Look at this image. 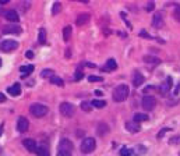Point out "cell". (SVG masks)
<instances>
[{
  "instance_id": "obj_22",
  "label": "cell",
  "mask_w": 180,
  "mask_h": 156,
  "mask_svg": "<svg viewBox=\"0 0 180 156\" xmlns=\"http://www.w3.org/2000/svg\"><path fill=\"white\" fill-rule=\"evenodd\" d=\"M35 153L38 156H49V149L46 146H43V145H39V146H37Z\"/></svg>"
},
{
  "instance_id": "obj_41",
  "label": "cell",
  "mask_w": 180,
  "mask_h": 156,
  "mask_svg": "<svg viewBox=\"0 0 180 156\" xmlns=\"http://www.w3.org/2000/svg\"><path fill=\"white\" fill-rule=\"evenodd\" d=\"M135 148H137V149H138V150H140V152H145V150H147V149H145V148H144V146H143V145H137V146H135Z\"/></svg>"
},
{
  "instance_id": "obj_45",
  "label": "cell",
  "mask_w": 180,
  "mask_h": 156,
  "mask_svg": "<svg viewBox=\"0 0 180 156\" xmlns=\"http://www.w3.org/2000/svg\"><path fill=\"white\" fill-rule=\"evenodd\" d=\"M3 130H4V125L2 124L0 125V136H2V134H3Z\"/></svg>"
},
{
  "instance_id": "obj_11",
  "label": "cell",
  "mask_w": 180,
  "mask_h": 156,
  "mask_svg": "<svg viewBox=\"0 0 180 156\" xmlns=\"http://www.w3.org/2000/svg\"><path fill=\"white\" fill-rule=\"evenodd\" d=\"M163 24H165V21H163V15H162V13H155V15H154V20H152V27L154 28H162L163 27Z\"/></svg>"
},
{
  "instance_id": "obj_24",
  "label": "cell",
  "mask_w": 180,
  "mask_h": 156,
  "mask_svg": "<svg viewBox=\"0 0 180 156\" xmlns=\"http://www.w3.org/2000/svg\"><path fill=\"white\" fill-rule=\"evenodd\" d=\"M38 42L41 45H45L46 43V29L45 28H41L39 29V36H38Z\"/></svg>"
},
{
  "instance_id": "obj_30",
  "label": "cell",
  "mask_w": 180,
  "mask_h": 156,
  "mask_svg": "<svg viewBox=\"0 0 180 156\" xmlns=\"http://www.w3.org/2000/svg\"><path fill=\"white\" fill-rule=\"evenodd\" d=\"M60 11H62V4H60V3H55L53 7H52V13L56 15V14H59Z\"/></svg>"
},
{
  "instance_id": "obj_42",
  "label": "cell",
  "mask_w": 180,
  "mask_h": 156,
  "mask_svg": "<svg viewBox=\"0 0 180 156\" xmlns=\"http://www.w3.org/2000/svg\"><path fill=\"white\" fill-rule=\"evenodd\" d=\"M152 89H154V86H147V88H145V89H144V91H143V92H144V93H145V95H147V92L152 91Z\"/></svg>"
},
{
  "instance_id": "obj_48",
  "label": "cell",
  "mask_w": 180,
  "mask_h": 156,
  "mask_svg": "<svg viewBox=\"0 0 180 156\" xmlns=\"http://www.w3.org/2000/svg\"><path fill=\"white\" fill-rule=\"evenodd\" d=\"M0 66H2V58H0Z\"/></svg>"
},
{
  "instance_id": "obj_44",
  "label": "cell",
  "mask_w": 180,
  "mask_h": 156,
  "mask_svg": "<svg viewBox=\"0 0 180 156\" xmlns=\"http://www.w3.org/2000/svg\"><path fill=\"white\" fill-rule=\"evenodd\" d=\"M95 95H96V96H102V95H103V92H102L101 89H96V91H95Z\"/></svg>"
},
{
  "instance_id": "obj_40",
  "label": "cell",
  "mask_w": 180,
  "mask_h": 156,
  "mask_svg": "<svg viewBox=\"0 0 180 156\" xmlns=\"http://www.w3.org/2000/svg\"><path fill=\"white\" fill-rule=\"evenodd\" d=\"M25 56H27L28 58H32V57H34V53H32V50H28V52L25 53Z\"/></svg>"
},
{
  "instance_id": "obj_15",
  "label": "cell",
  "mask_w": 180,
  "mask_h": 156,
  "mask_svg": "<svg viewBox=\"0 0 180 156\" xmlns=\"http://www.w3.org/2000/svg\"><path fill=\"white\" fill-rule=\"evenodd\" d=\"M91 20V15L88 13H82V14H80L78 17H77V25H85V24H88V21Z\"/></svg>"
},
{
  "instance_id": "obj_26",
  "label": "cell",
  "mask_w": 180,
  "mask_h": 156,
  "mask_svg": "<svg viewBox=\"0 0 180 156\" xmlns=\"http://www.w3.org/2000/svg\"><path fill=\"white\" fill-rule=\"evenodd\" d=\"M91 103H92V106H94V107H96V109H102V107L106 106V102H105V100H99V99L91 100Z\"/></svg>"
},
{
  "instance_id": "obj_14",
  "label": "cell",
  "mask_w": 180,
  "mask_h": 156,
  "mask_svg": "<svg viewBox=\"0 0 180 156\" xmlns=\"http://www.w3.org/2000/svg\"><path fill=\"white\" fill-rule=\"evenodd\" d=\"M143 82H144V75L141 74L140 71H135L134 75H133V85H134L135 88H138Z\"/></svg>"
},
{
  "instance_id": "obj_5",
  "label": "cell",
  "mask_w": 180,
  "mask_h": 156,
  "mask_svg": "<svg viewBox=\"0 0 180 156\" xmlns=\"http://www.w3.org/2000/svg\"><path fill=\"white\" fill-rule=\"evenodd\" d=\"M18 47V42L17 41H13V39H6L0 43V50L2 52H11V50L17 49Z\"/></svg>"
},
{
  "instance_id": "obj_33",
  "label": "cell",
  "mask_w": 180,
  "mask_h": 156,
  "mask_svg": "<svg viewBox=\"0 0 180 156\" xmlns=\"http://www.w3.org/2000/svg\"><path fill=\"white\" fill-rule=\"evenodd\" d=\"M57 156H71V150H67V149H57Z\"/></svg>"
},
{
  "instance_id": "obj_39",
  "label": "cell",
  "mask_w": 180,
  "mask_h": 156,
  "mask_svg": "<svg viewBox=\"0 0 180 156\" xmlns=\"http://www.w3.org/2000/svg\"><path fill=\"white\" fill-rule=\"evenodd\" d=\"M140 36H143V38H147V39H151V35H149L148 32H145V31H141Z\"/></svg>"
},
{
  "instance_id": "obj_12",
  "label": "cell",
  "mask_w": 180,
  "mask_h": 156,
  "mask_svg": "<svg viewBox=\"0 0 180 156\" xmlns=\"http://www.w3.org/2000/svg\"><path fill=\"white\" fill-rule=\"evenodd\" d=\"M109 131H110V128H109V125H108L106 123H99L98 127H96V134H98L99 136L108 135V134H109Z\"/></svg>"
},
{
  "instance_id": "obj_28",
  "label": "cell",
  "mask_w": 180,
  "mask_h": 156,
  "mask_svg": "<svg viewBox=\"0 0 180 156\" xmlns=\"http://www.w3.org/2000/svg\"><path fill=\"white\" fill-rule=\"evenodd\" d=\"M50 82H52V84H55V85H57V86H63V85H64V82H63L62 78L56 77V75L50 78Z\"/></svg>"
},
{
  "instance_id": "obj_21",
  "label": "cell",
  "mask_w": 180,
  "mask_h": 156,
  "mask_svg": "<svg viewBox=\"0 0 180 156\" xmlns=\"http://www.w3.org/2000/svg\"><path fill=\"white\" fill-rule=\"evenodd\" d=\"M117 68V63H116L113 58H109V60L106 61V66L103 67L105 71H112V70H116Z\"/></svg>"
},
{
  "instance_id": "obj_18",
  "label": "cell",
  "mask_w": 180,
  "mask_h": 156,
  "mask_svg": "<svg viewBox=\"0 0 180 156\" xmlns=\"http://www.w3.org/2000/svg\"><path fill=\"white\" fill-rule=\"evenodd\" d=\"M73 142L70 141V139H62L59 144V149H67V150H73Z\"/></svg>"
},
{
  "instance_id": "obj_17",
  "label": "cell",
  "mask_w": 180,
  "mask_h": 156,
  "mask_svg": "<svg viewBox=\"0 0 180 156\" xmlns=\"http://www.w3.org/2000/svg\"><path fill=\"white\" fill-rule=\"evenodd\" d=\"M7 92H9L11 96H18L21 93V85L20 84H14L13 86H9L7 88Z\"/></svg>"
},
{
  "instance_id": "obj_31",
  "label": "cell",
  "mask_w": 180,
  "mask_h": 156,
  "mask_svg": "<svg viewBox=\"0 0 180 156\" xmlns=\"http://www.w3.org/2000/svg\"><path fill=\"white\" fill-rule=\"evenodd\" d=\"M169 144L170 145H180V135H174L169 139Z\"/></svg>"
},
{
  "instance_id": "obj_3",
  "label": "cell",
  "mask_w": 180,
  "mask_h": 156,
  "mask_svg": "<svg viewBox=\"0 0 180 156\" xmlns=\"http://www.w3.org/2000/svg\"><path fill=\"white\" fill-rule=\"evenodd\" d=\"M95 146H96V142L95 139L92 138V136H88V138H85L84 141L81 142V152L82 153H91L95 150Z\"/></svg>"
},
{
  "instance_id": "obj_9",
  "label": "cell",
  "mask_w": 180,
  "mask_h": 156,
  "mask_svg": "<svg viewBox=\"0 0 180 156\" xmlns=\"http://www.w3.org/2000/svg\"><path fill=\"white\" fill-rule=\"evenodd\" d=\"M29 127V121L27 117H20L17 121V130L20 131V132H25L27 130H28Z\"/></svg>"
},
{
  "instance_id": "obj_8",
  "label": "cell",
  "mask_w": 180,
  "mask_h": 156,
  "mask_svg": "<svg viewBox=\"0 0 180 156\" xmlns=\"http://www.w3.org/2000/svg\"><path fill=\"white\" fill-rule=\"evenodd\" d=\"M172 84H173V80H172L170 77H168V78H166V80L159 85V92H160V95H166V93H168V92L170 91V88H172Z\"/></svg>"
},
{
  "instance_id": "obj_1",
  "label": "cell",
  "mask_w": 180,
  "mask_h": 156,
  "mask_svg": "<svg viewBox=\"0 0 180 156\" xmlns=\"http://www.w3.org/2000/svg\"><path fill=\"white\" fill-rule=\"evenodd\" d=\"M129 93H130L129 86H127L126 84H120V85H117L115 89H113L112 98H113V100H115V102L120 103V102H124V100L127 99Z\"/></svg>"
},
{
  "instance_id": "obj_43",
  "label": "cell",
  "mask_w": 180,
  "mask_h": 156,
  "mask_svg": "<svg viewBox=\"0 0 180 156\" xmlns=\"http://www.w3.org/2000/svg\"><path fill=\"white\" fill-rule=\"evenodd\" d=\"M0 102H2V103H3V102H6V95L0 93Z\"/></svg>"
},
{
  "instance_id": "obj_25",
  "label": "cell",
  "mask_w": 180,
  "mask_h": 156,
  "mask_svg": "<svg viewBox=\"0 0 180 156\" xmlns=\"http://www.w3.org/2000/svg\"><path fill=\"white\" fill-rule=\"evenodd\" d=\"M71 27L70 25H67V27H64V29H63V39H64V42H68V39H70L71 36Z\"/></svg>"
},
{
  "instance_id": "obj_20",
  "label": "cell",
  "mask_w": 180,
  "mask_h": 156,
  "mask_svg": "<svg viewBox=\"0 0 180 156\" xmlns=\"http://www.w3.org/2000/svg\"><path fill=\"white\" fill-rule=\"evenodd\" d=\"M144 63L147 64H152V66H156V64L160 63V60L158 57H154V56H144Z\"/></svg>"
},
{
  "instance_id": "obj_29",
  "label": "cell",
  "mask_w": 180,
  "mask_h": 156,
  "mask_svg": "<svg viewBox=\"0 0 180 156\" xmlns=\"http://www.w3.org/2000/svg\"><path fill=\"white\" fill-rule=\"evenodd\" d=\"M41 77H43V78H52V77H55V72L52 71V70H43L42 72H41Z\"/></svg>"
},
{
  "instance_id": "obj_34",
  "label": "cell",
  "mask_w": 180,
  "mask_h": 156,
  "mask_svg": "<svg viewBox=\"0 0 180 156\" xmlns=\"http://www.w3.org/2000/svg\"><path fill=\"white\" fill-rule=\"evenodd\" d=\"M82 77H84V72H82L81 70H80V67H78V68H77V71H76V75H74V78H76V81H80Z\"/></svg>"
},
{
  "instance_id": "obj_36",
  "label": "cell",
  "mask_w": 180,
  "mask_h": 156,
  "mask_svg": "<svg viewBox=\"0 0 180 156\" xmlns=\"http://www.w3.org/2000/svg\"><path fill=\"white\" fill-rule=\"evenodd\" d=\"M169 131H170V128H162V130H160V131H159V132H158L156 138H159V139H160V138H162V136H163V135H165V134H166V132H169Z\"/></svg>"
},
{
  "instance_id": "obj_10",
  "label": "cell",
  "mask_w": 180,
  "mask_h": 156,
  "mask_svg": "<svg viewBox=\"0 0 180 156\" xmlns=\"http://www.w3.org/2000/svg\"><path fill=\"white\" fill-rule=\"evenodd\" d=\"M4 17H6V20L7 21H10L13 24V22H18L20 21V17H18V14H17V11H14V10H7V11H4Z\"/></svg>"
},
{
  "instance_id": "obj_32",
  "label": "cell",
  "mask_w": 180,
  "mask_h": 156,
  "mask_svg": "<svg viewBox=\"0 0 180 156\" xmlns=\"http://www.w3.org/2000/svg\"><path fill=\"white\" fill-rule=\"evenodd\" d=\"M88 81H90V82H101V81H103V78L98 77V75H90V77H88Z\"/></svg>"
},
{
  "instance_id": "obj_6",
  "label": "cell",
  "mask_w": 180,
  "mask_h": 156,
  "mask_svg": "<svg viewBox=\"0 0 180 156\" xmlns=\"http://www.w3.org/2000/svg\"><path fill=\"white\" fill-rule=\"evenodd\" d=\"M143 107L147 111H151L152 109L155 107V105H156V99H155L154 96H149V95H145V96L143 98Z\"/></svg>"
},
{
  "instance_id": "obj_27",
  "label": "cell",
  "mask_w": 180,
  "mask_h": 156,
  "mask_svg": "<svg viewBox=\"0 0 180 156\" xmlns=\"http://www.w3.org/2000/svg\"><path fill=\"white\" fill-rule=\"evenodd\" d=\"M92 103L91 102H88V100H85V102H82L81 103V110H84V111H91L92 110Z\"/></svg>"
},
{
  "instance_id": "obj_46",
  "label": "cell",
  "mask_w": 180,
  "mask_h": 156,
  "mask_svg": "<svg viewBox=\"0 0 180 156\" xmlns=\"http://www.w3.org/2000/svg\"><path fill=\"white\" fill-rule=\"evenodd\" d=\"M10 0H0V4H7Z\"/></svg>"
},
{
  "instance_id": "obj_7",
  "label": "cell",
  "mask_w": 180,
  "mask_h": 156,
  "mask_svg": "<svg viewBox=\"0 0 180 156\" xmlns=\"http://www.w3.org/2000/svg\"><path fill=\"white\" fill-rule=\"evenodd\" d=\"M2 32H3L4 35H10V33L18 35V33H21V27H20V25H17V24H7L6 27H3Z\"/></svg>"
},
{
  "instance_id": "obj_37",
  "label": "cell",
  "mask_w": 180,
  "mask_h": 156,
  "mask_svg": "<svg viewBox=\"0 0 180 156\" xmlns=\"http://www.w3.org/2000/svg\"><path fill=\"white\" fill-rule=\"evenodd\" d=\"M154 7H155V3H154V2H149L148 4L145 6V10L148 11V13H151V11L154 10Z\"/></svg>"
},
{
  "instance_id": "obj_2",
  "label": "cell",
  "mask_w": 180,
  "mask_h": 156,
  "mask_svg": "<svg viewBox=\"0 0 180 156\" xmlns=\"http://www.w3.org/2000/svg\"><path fill=\"white\" fill-rule=\"evenodd\" d=\"M48 111H49V109L46 107L45 105H41V103H34V105L29 106V113H31L34 117H38V119L46 116Z\"/></svg>"
},
{
  "instance_id": "obj_4",
  "label": "cell",
  "mask_w": 180,
  "mask_h": 156,
  "mask_svg": "<svg viewBox=\"0 0 180 156\" xmlns=\"http://www.w3.org/2000/svg\"><path fill=\"white\" fill-rule=\"evenodd\" d=\"M59 110H60V113H62V116H64V117H73L74 113H76V107L68 102L60 103Z\"/></svg>"
},
{
  "instance_id": "obj_35",
  "label": "cell",
  "mask_w": 180,
  "mask_h": 156,
  "mask_svg": "<svg viewBox=\"0 0 180 156\" xmlns=\"http://www.w3.org/2000/svg\"><path fill=\"white\" fill-rule=\"evenodd\" d=\"M120 156H131V150H130L129 148H123V149L120 150Z\"/></svg>"
},
{
  "instance_id": "obj_19",
  "label": "cell",
  "mask_w": 180,
  "mask_h": 156,
  "mask_svg": "<svg viewBox=\"0 0 180 156\" xmlns=\"http://www.w3.org/2000/svg\"><path fill=\"white\" fill-rule=\"evenodd\" d=\"M34 68H35V67L32 66V64H28V66H23V67H21V68H20V71L23 72V78L28 77V75L31 74L32 71H34Z\"/></svg>"
},
{
  "instance_id": "obj_23",
  "label": "cell",
  "mask_w": 180,
  "mask_h": 156,
  "mask_svg": "<svg viewBox=\"0 0 180 156\" xmlns=\"http://www.w3.org/2000/svg\"><path fill=\"white\" fill-rule=\"evenodd\" d=\"M134 120L135 123H141V121H147L148 120V114H145V113H135L134 114Z\"/></svg>"
},
{
  "instance_id": "obj_38",
  "label": "cell",
  "mask_w": 180,
  "mask_h": 156,
  "mask_svg": "<svg viewBox=\"0 0 180 156\" xmlns=\"http://www.w3.org/2000/svg\"><path fill=\"white\" fill-rule=\"evenodd\" d=\"M174 18H176L177 21H180V6H177L176 10H174Z\"/></svg>"
},
{
  "instance_id": "obj_13",
  "label": "cell",
  "mask_w": 180,
  "mask_h": 156,
  "mask_svg": "<svg viewBox=\"0 0 180 156\" xmlns=\"http://www.w3.org/2000/svg\"><path fill=\"white\" fill-rule=\"evenodd\" d=\"M23 145L25 146L27 150H29V152H35V150H37V144H35V141H34V139H31V138L24 139Z\"/></svg>"
},
{
  "instance_id": "obj_47",
  "label": "cell",
  "mask_w": 180,
  "mask_h": 156,
  "mask_svg": "<svg viewBox=\"0 0 180 156\" xmlns=\"http://www.w3.org/2000/svg\"><path fill=\"white\" fill-rule=\"evenodd\" d=\"M2 13H3V14H4V11H2V10H0V14H2Z\"/></svg>"
},
{
  "instance_id": "obj_16",
  "label": "cell",
  "mask_w": 180,
  "mask_h": 156,
  "mask_svg": "<svg viewBox=\"0 0 180 156\" xmlns=\"http://www.w3.org/2000/svg\"><path fill=\"white\" fill-rule=\"evenodd\" d=\"M126 128L130 131V132H138V131L141 130V127H140V124L138 123H135V121H127L126 123Z\"/></svg>"
}]
</instances>
